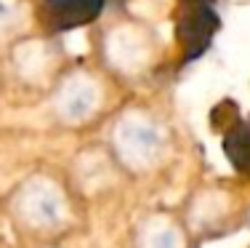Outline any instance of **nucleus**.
I'll use <instances>...</instances> for the list:
<instances>
[{
    "mask_svg": "<svg viewBox=\"0 0 250 248\" xmlns=\"http://www.w3.org/2000/svg\"><path fill=\"white\" fill-rule=\"evenodd\" d=\"M62 56L51 35H24L11 45V72L27 88L56 86L62 78Z\"/></svg>",
    "mask_w": 250,
    "mask_h": 248,
    "instance_id": "nucleus-4",
    "label": "nucleus"
},
{
    "mask_svg": "<svg viewBox=\"0 0 250 248\" xmlns=\"http://www.w3.org/2000/svg\"><path fill=\"white\" fill-rule=\"evenodd\" d=\"M224 150L231 165L237 171H242L245 176H250V120L231 123L226 141H224Z\"/></svg>",
    "mask_w": 250,
    "mask_h": 248,
    "instance_id": "nucleus-12",
    "label": "nucleus"
},
{
    "mask_svg": "<svg viewBox=\"0 0 250 248\" xmlns=\"http://www.w3.org/2000/svg\"><path fill=\"white\" fill-rule=\"evenodd\" d=\"M115 158H109L101 150H88L75 163V181L83 192H99L112 181Z\"/></svg>",
    "mask_w": 250,
    "mask_h": 248,
    "instance_id": "nucleus-8",
    "label": "nucleus"
},
{
    "mask_svg": "<svg viewBox=\"0 0 250 248\" xmlns=\"http://www.w3.org/2000/svg\"><path fill=\"white\" fill-rule=\"evenodd\" d=\"M112 158L130 174H146L163 160L165 128L144 110H125L112 126Z\"/></svg>",
    "mask_w": 250,
    "mask_h": 248,
    "instance_id": "nucleus-2",
    "label": "nucleus"
},
{
    "mask_svg": "<svg viewBox=\"0 0 250 248\" xmlns=\"http://www.w3.org/2000/svg\"><path fill=\"white\" fill-rule=\"evenodd\" d=\"M226 211H229L226 195L218 190H208V192L197 195V200L189 208V224H192V229H208L221 222L226 216Z\"/></svg>",
    "mask_w": 250,
    "mask_h": 248,
    "instance_id": "nucleus-10",
    "label": "nucleus"
},
{
    "mask_svg": "<svg viewBox=\"0 0 250 248\" xmlns=\"http://www.w3.org/2000/svg\"><path fill=\"white\" fill-rule=\"evenodd\" d=\"M104 3L106 0H43L38 19L40 27L53 38L96 22L104 11Z\"/></svg>",
    "mask_w": 250,
    "mask_h": 248,
    "instance_id": "nucleus-7",
    "label": "nucleus"
},
{
    "mask_svg": "<svg viewBox=\"0 0 250 248\" xmlns=\"http://www.w3.org/2000/svg\"><path fill=\"white\" fill-rule=\"evenodd\" d=\"M53 112L67 126H83L104 107V86L88 69H72L53 86Z\"/></svg>",
    "mask_w": 250,
    "mask_h": 248,
    "instance_id": "nucleus-5",
    "label": "nucleus"
},
{
    "mask_svg": "<svg viewBox=\"0 0 250 248\" xmlns=\"http://www.w3.org/2000/svg\"><path fill=\"white\" fill-rule=\"evenodd\" d=\"M218 29V16L208 0H181L178 11V38L187 59H197L210 45Z\"/></svg>",
    "mask_w": 250,
    "mask_h": 248,
    "instance_id": "nucleus-6",
    "label": "nucleus"
},
{
    "mask_svg": "<svg viewBox=\"0 0 250 248\" xmlns=\"http://www.w3.org/2000/svg\"><path fill=\"white\" fill-rule=\"evenodd\" d=\"M8 208L16 227L29 235H56L67 227L72 216V205L62 184L43 174L29 176L24 184L16 187Z\"/></svg>",
    "mask_w": 250,
    "mask_h": 248,
    "instance_id": "nucleus-1",
    "label": "nucleus"
},
{
    "mask_svg": "<svg viewBox=\"0 0 250 248\" xmlns=\"http://www.w3.org/2000/svg\"><path fill=\"white\" fill-rule=\"evenodd\" d=\"M136 248H184V232L168 216H149L139 227Z\"/></svg>",
    "mask_w": 250,
    "mask_h": 248,
    "instance_id": "nucleus-9",
    "label": "nucleus"
},
{
    "mask_svg": "<svg viewBox=\"0 0 250 248\" xmlns=\"http://www.w3.org/2000/svg\"><path fill=\"white\" fill-rule=\"evenodd\" d=\"M29 22V8L24 0H0V43L14 45L19 38H24Z\"/></svg>",
    "mask_w": 250,
    "mask_h": 248,
    "instance_id": "nucleus-11",
    "label": "nucleus"
},
{
    "mask_svg": "<svg viewBox=\"0 0 250 248\" xmlns=\"http://www.w3.org/2000/svg\"><path fill=\"white\" fill-rule=\"evenodd\" d=\"M99 51L101 62L106 64L109 72L120 75V78H141L157 62L160 45L149 27H144L141 22L125 19L104 29L99 40Z\"/></svg>",
    "mask_w": 250,
    "mask_h": 248,
    "instance_id": "nucleus-3",
    "label": "nucleus"
}]
</instances>
